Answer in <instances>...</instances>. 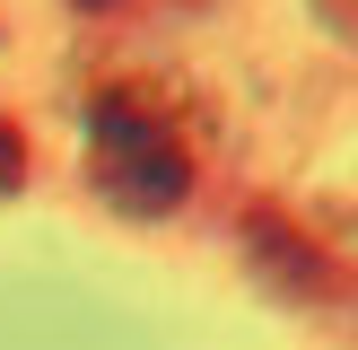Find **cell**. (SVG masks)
Wrapping results in <instances>:
<instances>
[{
  "label": "cell",
  "mask_w": 358,
  "mask_h": 350,
  "mask_svg": "<svg viewBox=\"0 0 358 350\" xmlns=\"http://www.w3.org/2000/svg\"><path fill=\"white\" fill-rule=\"evenodd\" d=\"M245 245H254V262H262V272L280 280V289H297V298H315V289H324V254H315V245L297 237L289 219L254 210V219H245Z\"/></svg>",
  "instance_id": "obj_2"
},
{
  "label": "cell",
  "mask_w": 358,
  "mask_h": 350,
  "mask_svg": "<svg viewBox=\"0 0 358 350\" xmlns=\"http://www.w3.org/2000/svg\"><path fill=\"white\" fill-rule=\"evenodd\" d=\"M79 9H105V0H79Z\"/></svg>",
  "instance_id": "obj_4"
},
{
  "label": "cell",
  "mask_w": 358,
  "mask_h": 350,
  "mask_svg": "<svg viewBox=\"0 0 358 350\" xmlns=\"http://www.w3.org/2000/svg\"><path fill=\"white\" fill-rule=\"evenodd\" d=\"M27 184V140H17V122H0V192Z\"/></svg>",
  "instance_id": "obj_3"
},
{
  "label": "cell",
  "mask_w": 358,
  "mask_h": 350,
  "mask_svg": "<svg viewBox=\"0 0 358 350\" xmlns=\"http://www.w3.org/2000/svg\"><path fill=\"white\" fill-rule=\"evenodd\" d=\"M96 184L114 192L122 210L157 219L192 192V149L166 114H157L140 88H105L96 97Z\"/></svg>",
  "instance_id": "obj_1"
}]
</instances>
